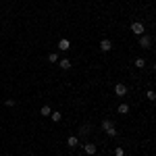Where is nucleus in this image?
<instances>
[{
  "instance_id": "nucleus-8",
  "label": "nucleus",
  "mask_w": 156,
  "mask_h": 156,
  "mask_svg": "<svg viewBox=\"0 0 156 156\" xmlns=\"http://www.w3.org/2000/svg\"><path fill=\"white\" fill-rule=\"evenodd\" d=\"M77 133H79L81 137H85V135H90V125H81V127L77 129Z\"/></svg>"
},
{
  "instance_id": "nucleus-5",
  "label": "nucleus",
  "mask_w": 156,
  "mask_h": 156,
  "mask_svg": "<svg viewBox=\"0 0 156 156\" xmlns=\"http://www.w3.org/2000/svg\"><path fill=\"white\" fill-rule=\"evenodd\" d=\"M115 94H117V96H125V94H127V85L125 83H117L115 85Z\"/></svg>"
},
{
  "instance_id": "nucleus-9",
  "label": "nucleus",
  "mask_w": 156,
  "mask_h": 156,
  "mask_svg": "<svg viewBox=\"0 0 156 156\" xmlns=\"http://www.w3.org/2000/svg\"><path fill=\"white\" fill-rule=\"evenodd\" d=\"M58 67H60V69H69V67H71V60H69V58H60L58 60Z\"/></svg>"
},
{
  "instance_id": "nucleus-6",
  "label": "nucleus",
  "mask_w": 156,
  "mask_h": 156,
  "mask_svg": "<svg viewBox=\"0 0 156 156\" xmlns=\"http://www.w3.org/2000/svg\"><path fill=\"white\" fill-rule=\"evenodd\" d=\"M150 44H152V40H150V36H140V46L142 48H150Z\"/></svg>"
},
{
  "instance_id": "nucleus-3",
  "label": "nucleus",
  "mask_w": 156,
  "mask_h": 156,
  "mask_svg": "<svg viewBox=\"0 0 156 156\" xmlns=\"http://www.w3.org/2000/svg\"><path fill=\"white\" fill-rule=\"evenodd\" d=\"M100 50L102 52H110L112 50V42L110 40H100Z\"/></svg>"
},
{
  "instance_id": "nucleus-16",
  "label": "nucleus",
  "mask_w": 156,
  "mask_h": 156,
  "mask_svg": "<svg viewBox=\"0 0 156 156\" xmlns=\"http://www.w3.org/2000/svg\"><path fill=\"white\" fill-rule=\"evenodd\" d=\"M48 60H50V62H58V54H56V52H50V54H48Z\"/></svg>"
},
{
  "instance_id": "nucleus-12",
  "label": "nucleus",
  "mask_w": 156,
  "mask_h": 156,
  "mask_svg": "<svg viewBox=\"0 0 156 156\" xmlns=\"http://www.w3.org/2000/svg\"><path fill=\"white\" fill-rule=\"evenodd\" d=\"M117 112H119V115H127V112H129V104H119Z\"/></svg>"
},
{
  "instance_id": "nucleus-10",
  "label": "nucleus",
  "mask_w": 156,
  "mask_h": 156,
  "mask_svg": "<svg viewBox=\"0 0 156 156\" xmlns=\"http://www.w3.org/2000/svg\"><path fill=\"white\" fill-rule=\"evenodd\" d=\"M40 115H42V117H50V115H52V108L50 106H42L40 108Z\"/></svg>"
},
{
  "instance_id": "nucleus-11",
  "label": "nucleus",
  "mask_w": 156,
  "mask_h": 156,
  "mask_svg": "<svg viewBox=\"0 0 156 156\" xmlns=\"http://www.w3.org/2000/svg\"><path fill=\"white\" fill-rule=\"evenodd\" d=\"M100 127H102L104 131H108V129H110V127H115V125H112V121H110V119H104V121H102V125H100Z\"/></svg>"
},
{
  "instance_id": "nucleus-15",
  "label": "nucleus",
  "mask_w": 156,
  "mask_h": 156,
  "mask_svg": "<svg viewBox=\"0 0 156 156\" xmlns=\"http://www.w3.org/2000/svg\"><path fill=\"white\" fill-rule=\"evenodd\" d=\"M146 98H148L150 102H154V100H156V92H154V90H148V92H146Z\"/></svg>"
},
{
  "instance_id": "nucleus-18",
  "label": "nucleus",
  "mask_w": 156,
  "mask_h": 156,
  "mask_svg": "<svg viewBox=\"0 0 156 156\" xmlns=\"http://www.w3.org/2000/svg\"><path fill=\"white\" fill-rule=\"evenodd\" d=\"M106 135H110V137H117V127H110L106 131Z\"/></svg>"
},
{
  "instance_id": "nucleus-19",
  "label": "nucleus",
  "mask_w": 156,
  "mask_h": 156,
  "mask_svg": "<svg viewBox=\"0 0 156 156\" xmlns=\"http://www.w3.org/2000/svg\"><path fill=\"white\" fill-rule=\"evenodd\" d=\"M154 71H156V65H154Z\"/></svg>"
},
{
  "instance_id": "nucleus-7",
  "label": "nucleus",
  "mask_w": 156,
  "mask_h": 156,
  "mask_svg": "<svg viewBox=\"0 0 156 156\" xmlns=\"http://www.w3.org/2000/svg\"><path fill=\"white\" fill-rule=\"evenodd\" d=\"M67 146H69V148H77V146H79V137H77V135L67 137Z\"/></svg>"
},
{
  "instance_id": "nucleus-1",
  "label": "nucleus",
  "mask_w": 156,
  "mask_h": 156,
  "mask_svg": "<svg viewBox=\"0 0 156 156\" xmlns=\"http://www.w3.org/2000/svg\"><path fill=\"white\" fill-rule=\"evenodd\" d=\"M131 31L135 34V36H144L146 27H144L142 23H140V21H133V23H131Z\"/></svg>"
},
{
  "instance_id": "nucleus-17",
  "label": "nucleus",
  "mask_w": 156,
  "mask_h": 156,
  "mask_svg": "<svg viewBox=\"0 0 156 156\" xmlns=\"http://www.w3.org/2000/svg\"><path fill=\"white\" fill-rule=\"evenodd\" d=\"M115 156H125V150H123L121 146H117V148H115Z\"/></svg>"
},
{
  "instance_id": "nucleus-4",
  "label": "nucleus",
  "mask_w": 156,
  "mask_h": 156,
  "mask_svg": "<svg viewBox=\"0 0 156 156\" xmlns=\"http://www.w3.org/2000/svg\"><path fill=\"white\" fill-rule=\"evenodd\" d=\"M69 48H71V42H69L67 37H62V40H58V50H62V52H67Z\"/></svg>"
},
{
  "instance_id": "nucleus-2",
  "label": "nucleus",
  "mask_w": 156,
  "mask_h": 156,
  "mask_svg": "<svg viewBox=\"0 0 156 156\" xmlns=\"http://www.w3.org/2000/svg\"><path fill=\"white\" fill-rule=\"evenodd\" d=\"M96 150H98V148H96V144H92V142L83 144V152H85L87 156H94V154H96Z\"/></svg>"
},
{
  "instance_id": "nucleus-13",
  "label": "nucleus",
  "mask_w": 156,
  "mask_h": 156,
  "mask_svg": "<svg viewBox=\"0 0 156 156\" xmlns=\"http://www.w3.org/2000/svg\"><path fill=\"white\" fill-rule=\"evenodd\" d=\"M133 65H135L137 69H144V67H146V60L142 58V56H140V58H135V62H133Z\"/></svg>"
},
{
  "instance_id": "nucleus-14",
  "label": "nucleus",
  "mask_w": 156,
  "mask_h": 156,
  "mask_svg": "<svg viewBox=\"0 0 156 156\" xmlns=\"http://www.w3.org/2000/svg\"><path fill=\"white\" fill-rule=\"evenodd\" d=\"M50 119L54 121V123H58V121L62 119V115H60V112H56V110H52V115H50Z\"/></svg>"
}]
</instances>
